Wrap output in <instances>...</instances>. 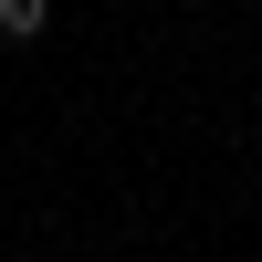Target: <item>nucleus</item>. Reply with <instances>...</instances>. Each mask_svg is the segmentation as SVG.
<instances>
[{
  "instance_id": "obj_1",
  "label": "nucleus",
  "mask_w": 262,
  "mask_h": 262,
  "mask_svg": "<svg viewBox=\"0 0 262 262\" xmlns=\"http://www.w3.org/2000/svg\"><path fill=\"white\" fill-rule=\"evenodd\" d=\"M53 32V0H0V42H42Z\"/></svg>"
},
{
  "instance_id": "obj_2",
  "label": "nucleus",
  "mask_w": 262,
  "mask_h": 262,
  "mask_svg": "<svg viewBox=\"0 0 262 262\" xmlns=\"http://www.w3.org/2000/svg\"><path fill=\"white\" fill-rule=\"evenodd\" d=\"M179 11H200V0H179Z\"/></svg>"
}]
</instances>
